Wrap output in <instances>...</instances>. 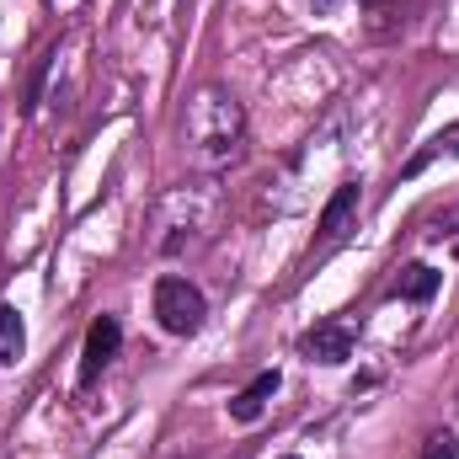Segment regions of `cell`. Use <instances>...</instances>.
<instances>
[{
    "instance_id": "6da1fadb",
    "label": "cell",
    "mask_w": 459,
    "mask_h": 459,
    "mask_svg": "<svg viewBox=\"0 0 459 459\" xmlns=\"http://www.w3.org/2000/svg\"><path fill=\"white\" fill-rule=\"evenodd\" d=\"M182 139H187V155L204 171L230 166L240 155V144H246V113H240V102L230 91H220V86H204L187 102V113H182Z\"/></svg>"
},
{
    "instance_id": "7a4b0ae2",
    "label": "cell",
    "mask_w": 459,
    "mask_h": 459,
    "mask_svg": "<svg viewBox=\"0 0 459 459\" xmlns=\"http://www.w3.org/2000/svg\"><path fill=\"white\" fill-rule=\"evenodd\" d=\"M214 220H220V187L214 182H182V187H171L160 198V209H155V230H160L155 251L160 256H182V251L204 246Z\"/></svg>"
},
{
    "instance_id": "3957f363",
    "label": "cell",
    "mask_w": 459,
    "mask_h": 459,
    "mask_svg": "<svg viewBox=\"0 0 459 459\" xmlns=\"http://www.w3.org/2000/svg\"><path fill=\"white\" fill-rule=\"evenodd\" d=\"M155 321H160V332H171V337H193V332H204V321H209V299H204V289L198 283H187V278H160L155 283Z\"/></svg>"
},
{
    "instance_id": "277c9868",
    "label": "cell",
    "mask_w": 459,
    "mask_h": 459,
    "mask_svg": "<svg viewBox=\"0 0 459 459\" xmlns=\"http://www.w3.org/2000/svg\"><path fill=\"white\" fill-rule=\"evenodd\" d=\"M358 204H363V187H358V182H342V187L332 193V204L321 209V240H316L310 256H326V251L342 246L347 230H352V220H358Z\"/></svg>"
},
{
    "instance_id": "5b68a950",
    "label": "cell",
    "mask_w": 459,
    "mask_h": 459,
    "mask_svg": "<svg viewBox=\"0 0 459 459\" xmlns=\"http://www.w3.org/2000/svg\"><path fill=\"white\" fill-rule=\"evenodd\" d=\"M117 347H123V321H117V316L91 321L86 347H81V385H97V379H102V368L117 358Z\"/></svg>"
},
{
    "instance_id": "8992f818",
    "label": "cell",
    "mask_w": 459,
    "mask_h": 459,
    "mask_svg": "<svg viewBox=\"0 0 459 459\" xmlns=\"http://www.w3.org/2000/svg\"><path fill=\"white\" fill-rule=\"evenodd\" d=\"M299 352L310 358V363H347L352 358V326L347 321H321V326H310L305 337H299Z\"/></svg>"
},
{
    "instance_id": "52a82bcc",
    "label": "cell",
    "mask_w": 459,
    "mask_h": 459,
    "mask_svg": "<svg viewBox=\"0 0 459 459\" xmlns=\"http://www.w3.org/2000/svg\"><path fill=\"white\" fill-rule=\"evenodd\" d=\"M278 385H283V374H278V368H262V374H251V385H246V390L230 401V417H235V422H256V417L267 411V401L278 395Z\"/></svg>"
},
{
    "instance_id": "ba28073f",
    "label": "cell",
    "mask_w": 459,
    "mask_h": 459,
    "mask_svg": "<svg viewBox=\"0 0 459 459\" xmlns=\"http://www.w3.org/2000/svg\"><path fill=\"white\" fill-rule=\"evenodd\" d=\"M438 283H444V278H438V273H433L428 262H406L390 294H395V299H411V305H428V299L438 294Z\"/></svg>"
},
{
    "instance_id": "9c48e42d",
    "label": "cell",
    "mask_w": 459,
    "mask_h": 459,
    "mask_svg": "<svg viewBox=\"0 0 459 459\" xmlns=\"http://www.w3.org/2000/svg\"><path fill=\"white\" fill-rule=\"evenodd\" d=\"M444 150H449V155H459V123H449L444 134H433V139H428V144H422V150H417V155H411L406 166H401V177H417V171H422L428 160H438Z\"/></svg>"
},
{
    "instance_id": "30bf717a",
    "label": "cell",
    "mask_w": 459,
    "mask_h": 459,
    "mask_svg": "<svg viewBox=\"0 0 459 459\" xmlns=\"http://www.w3.org/2000/svg\"><path fill=\"white\" fill-rule=\"evenodd\" d=\"M27 347V326L16 316V305H0V363H16Z\"/></svg>"
},
{
    "instance_id": "8fae6325",
    "label": "cell",
    "mask_w": 459,
    "mask_h": 459,
    "mask_svg": "<svg viewBox=\"0 0 459 459\" xmlns=\"http://www.w3.org/2000/svg\"><path fill=\"white\" fill-rule=\"evenodd\" d=\"M449 235H459V204L438 209V214H428V240H449Z\"/></svg>"
},
{
    "instance_id": "7c38bea8",
    "label": "cell",
    "mask_w": 459,
    "mask_h": 459,
    "mask_svg": "<svg viewBox=\"0 0 459 459\" xmlns=\"http://www.w3.org/2000/svg\"><path fill=\"white\" fill-rule=\"evenodd\" d=\"M422 459H459V438L455 433H433V438L422 444Z\"/></svg>"
},
{
    "instance_id": "4fadbf2b",
    "label": "cell",
    "mask_w": 459,
    "mask_h": 459,
    "mask_svg": "<svg viewBox=\"0 0 459 459\" xmlns=\"http://www.w3.org/2000/svg\"><path fill=\"white\" fill-rule=\"evenodd\" d=\"M283 459H299V455H283Z\"/></svg>"
}]
</instances>
